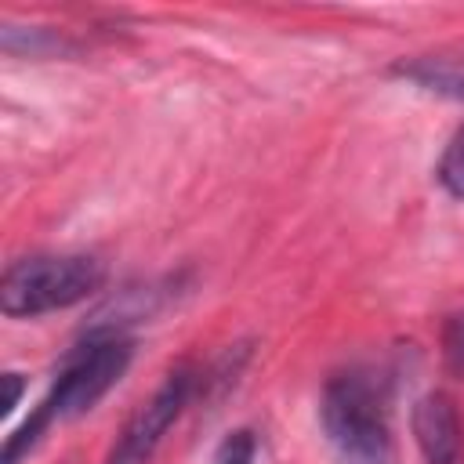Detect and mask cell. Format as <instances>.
<instances>
[{"instance_id": "obj_1", "label": "cell", "mask_w": 464, "mask_h": 464, "mask_svg": "<svg viewBox=\"0 0 464 464\" xmlns=\"http://www.w3.org/2000/svg\"><path fill=\"white\" fill-rule=\"evenodd\" d=\"M319 420L344 464H392L395 446L388 428V395L373 373H337L323 388Z\"/></svg>"}, {"instance_id": "obj_2", "label": "cell", "mask_w": 464, "mask_h": 464, "mask_svg": "<svg viewBox=\"0 0 464 464\" xmlns=\"http://www.w3.org/2000/svg\"><path fill=\"white\" fill-rule=\"evenodd\" d=\"M105 283V268L87 254H33L7 265L0 279V308L11 319H33L87 301Z\"/></svg>"}, {"instance_id": "obj_3", "label": "cell", "mask_w": 464, "mask_h": 464, "mask_svg": "<svg viewBox=\"0 0 464 464\" xmlns=\"http://www.w3.org/2000/svg\"><path fill=\"white\" fill-rule=\"evenodd\" d=\"M134 344L127 337H98L87 341L58 373L54 388L40 402L51 420H72L87 413L130 366Z\"/></svg>"}, {"instance_id": "obj_4", "label": "cell", "mask_w": 464, "mask_h": 464, "mask_svg": "<svg viewBox=\"0 0 464 464\" xmlns=\"http://www.w3.org/2000/svg\"><path fill=\"white\" fill-rule=\"evenodd\" d=\"M192 370L178 366L163 377V384L127 417L123 431L116 435L105 464H149V457L156 453V446L163 442V435L170 431V424L178 420V413L185 410L188 395H192Z\"/></svg>"}, {"instance_id": "obj_5", "label": "cell", "mask_w": 464, "mask_h": 464, "mask_svg": "<svg viewBox=\"0 0 464 464\" xmlns=\"http://www.w3.org/2000/svg\"><path fill=\"white\" fill-rule=\"evenodd\" d=\"M410 424L424 464H464V428L453 395L446 392L420 395Z\"/></svg>"}, {"instance_id": "obj_6", "label": "cell", "mask_w": 464, "mask_h": 464, "mask_svg": "<svg viewBox=\"0 0 464 464\" xmlns=\"http://www.w3.org/2000/svg\"><path fill=\"white\" fill-rule=\"evenodd\" d=\"M163 286H127V290H120L116 297H109L94 315H91V323L83 326V337L87 341H98V337H123V326H130V323H138V319H145V315H152L160 304H163Z\"/></svg>"}, {"instance_id": "obj_7", "label": "cell", "mask_w": 464, "mask_h": 464, "mask_svg": "<svg viewBox=\"0 0 464 464\" xmlns=\"http://www.w3.org/2000/svg\"><path fill=\"white\" fill-rule=\"evenodd\" d=\"M392 76H402L431 94L464 102V58L453 54H417V58H402L392 65Z\"/></svg>"}, {"instance_id": "obj_8", "label": "cell", "mask_w": 464, "mask_h": 464, "mask_svg": "<svg viewBox=\"0 0 464 464\" xmlns=\"http://www.w3.org/2000/svg\"><path fill=\"white\" fill-rule=\"evenodd\" d=\"M0 44L7 54H29V58H44V54H58L65 51V36L44 25H4L0 29Z\"/></svg>"}, {"instance_id": "obj_9", "label": "cell", "mask_w": 464, "mask_h": 464, "mask_svg": "<svg viewBox=\"0 0 464 464\" xmlns=\"http://www.w3.org/2000/svg\"><path fill=\"white\" fill-rule=\"evenodd\" d=\"M439 181L453 199H464V123L457 127V134L450 138L442 160H439Z\"/></svg>"}, {"instance_id": "obj_10", "label": "cell", "mask_w": 464, "mask_h": 464, "mask_svg": "<svg viewBox=\"0 0 464 464\" xmlns=\"http://www.w3.org/2000/svg\"><path fill=\"white\" fill-rule=\"evenodd\" d=\"M442 355H446L450 373L464 377V312L446 319V326H442Z\"/></svg>"}, {"instance_id": "obj_11", "label": "cell", "mask_w": 464, "mask_h": 464, "mask_svg": "<svg viewBox=\"0 0 464 464\" xmlns=\"http://www.w3.org/2000/svg\"><path fill=\"white\" fill-rule=\"evenodd\" d=\"M214 464H254V435H250L246 428L232 431V435L221 442Z\"/></svg>"}, {"instance_id": "obj_12", "label": "cell", "mask_w": 464, "mask_h": 464, "mask_svg": "<svg viewBox=\"0 0 464 464\" xmlns=\"http://www.w3.org/2000/svg\"><path fill=\"white\" fill-rule=\"evenodd\" d=\"M4 384H7V395H4V413H11V410L18 406V399H22L25 381H22V373H4Z\"/></svg>"}]
</instances>
